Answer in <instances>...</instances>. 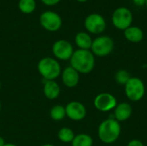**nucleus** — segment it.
<instances>
[{
	"instance_id": "f257e3e1",
	"label": "nucleus",
	"mask_w": 147,
	"mask_h": 146,
	"mask_svg": "<svg viewBox=\"0 0 147 146\" xmlns=\"http://www.w3.org/2000/svg\"><path fill=\"white\" fill-rule=\"evenodd\" d=\"M70 62L71 66L79 74H88L95 68V55L90 50L78 49L74 51Z\"/></svg>"
},
{
	"instance_id": "f03ea898",
	"label": "nucleus",
	"mask_w": 147,
	"mask_h": 146,
	"mask_svg": "<svg viewBox=\"0 0 147 146\" xmlns=\"http://www.w3.org/2000/svg\"><path fill=\"white\" fill-rule=\"evenodd\" d=\"M121 126L115 118H109L103 120L98 126L97 134L99 139L107 145L115 143L121 136Z\"/></svg>"
},
{
	"instance_id": "7ed1b4c3",
	"label": "nucleus",
	"mask_w": 147,
	"mask_h": 146,
	"mask_svg": "<svg viewBox=\"0 0 147 146\" xmlns=\"http://www.w3.org/2000/svg\"><path fill=\"white\" fill-rule=\"evenodd\" d=\"M37 69L39 73L46 81L55 80L61 75V66L57 59L51 57H45L38 62Z\"/></svg>"
},
{
	"instance_id": "20e7f679",
	"label": "nucleus",
	"mask_w": 147,
	"mask_h": 146,
	"mask_svg": "<svg viewBox=\"0 0 147 146\" xmlns=\"http://www.w3.org/2000/svg\"><path fill=\"white\" fill-rule=\"evenodd\" d=\"M124 88L127 97L132 102L140 101L146 93V86L144 82L137 77H131L128 82L125 84Z\"/></svg>"
},
{
	"instance_id": "39448f33",
	"label": "nucleus",
	"mask_w": 147,
	"mask_h": 146,
	"mask_svg": "<svg viewBox=\"0 0 147 146\" xmlns=\"http://www.w3.org/2000/svg\"><path fill=\"white\" fill-rule=\"evenodd\" d=\"M115 43L111 37L108 35H101L93 40L90 51L96 57H106L114 50Z\"/></svg>"
},
{
	"instance_id": "423d86ee",
	"label": "nucleus",
	"mask_w": 147,
	"mask_h": 146,
	"mask_svg": "<svg viewBox=\"0 0 147 146\" xmlns=\"http://www.w3.org/2000/svg\"><path fill=\"white\" fill-rule=\"evenodd\" d=\"M112 23L119 30H125L132 26L134 15L132 11L127 7H119L112 14Z\"/></svg>"
},
{
	"instance_id": "0eeeda50",
	"label": "nucleus",
	"mask_w": 147,
	"mask_h": 146,
	"mask_svg": "<svg viewBox=\"0 0 147 146\" xmlns=\"http://www.w3.org/2000/svg\"><path fill=\"white\" fill-rule=\"evenodd\" d=\"M86 30L93 34H100L105 31L107 24L104 17L97 13L90 14L84 20Z\"/></svg>"
},
{
	"instance_id": "6e6552de",
	"label": "nucleus",
	"mask_w": 147,
	"mask_h": 146,
	"mask_svg": "<svg viewBox=\"0 0 147 146\" xmlns=\"http://www.w3.org/2000/svg\"><path fill=\"white\" fill-rule=\"evenodd\" d=\"M94 106L100 112H109L114 110L118 104L117 99L110 93L102 92L98 94L94 99Z\"/></svg>"
},
{
	"instance_id": "1a4fd4ad",
	"label": "nucleus",
	"mask_w": 147,
	"mask_h": 146,
	"mask_svg": "<svg viewBox=\"0 0 147 146\" xmlns=\"http://www.w3.org/2000/svg\"><path fill=\"white\" fill-rule=\"evenodd\" d=\"M40 23L46 30L56 32L62 26V19L59 14L53 11H45L40 16Z\"/></svg>"
},
{
	"instance_id": "9d476101",
	"label": "nucleus",
	"mask_w": 147,
	"mask_h": 146,
	"mask_svg": "<svg viewBox=\"0 0 147 146\" xmlns=\"http://www.w3.org/2000/svg\"><path fill=\"white\" fill-rule=\"evenodd\" d=\"M52 52L54 57L60 60H70L74 49L72 45L65 40H59L55 41L52 47Z\"/></svg>"
},
{
	"instance_id": "9b49d317",
	"label": "nucleus",
	"mask_w": 147,
	"mask_h": 146,
	"mask_svg": "<svg viewBox=\"0 0 147 146\" xmlns=\"http://www.w3.org/2000/svg\"><path fill=\"white\" fill-rule=\"evenodd\" d=\"M66 116L74 121H80L86 116L87 110L85 106L79 102H71L65 106Z\"/></svg>"
},
{
	"instance_id": "f8f14e48",
	"label": "nucleus",
	"mask_w": 147,
	"mask_h": 146,
	"mask_svg": "<svg viewBox=\"0 0 147 146\" xmlns=\"http://www.w3.org/2000/svg\"><path fill=\"white\" fill-rule=\"evenodd\" d=\"M61 77L64 85L67 88H74L79 83V73L71 65L63 70Z\"/></svg>"
},
{
	"instance_id": "ddd939ff",
	"label": "nucleus",
	"mask_w": 147,
	"mask_h": 146,
	"mask_svg": "<svg viewBox=\"0 0 147 146\" xmlns=\"http://www.w3.org/2000/svg\"><path fill=\"white\" fill-rule=\"evenodd\" d=\"M133 114V108L127 102H121L114 109V117L119 122H123L130 119Z\"/></svg>"
},
{
	"instance_id": "4468645a",
	"label": "nucleus",
	"mask_w": 147,
	"mask_h": 146,
	"mask_svg": "<svg viewBox=\"0 0 147 146\" xmlns=\"http://www.w3.org/2000/svg\"><path fill=\"white\" fill-rule=\"evenodd\" d=\"M43 92L47 99L55 100L60 94V87L55 80L46 81L43 87Z\"/></svg>"
},
{
	"instance_id": "2eb2a0df",
	"label": "nucleus",
	"mask_w": 147,
	"mask_h": 146,
	"mask_svg": "<svg viewBox=\"0 0 147 146\" xmlns=\"http://www.w3.org/2000/svg\"><path fill=\"white\" fill-rule=\"evenodd\" d=\"M124 36L132 43H139L144 39V32L140 27L130 26L124 30Z\"/></svg>"
},
{
	"instance_id": "dca6fc26",
	"label": "nucleus",
	"mask_w": 147,
	"mask_h": 146,
	"mask_svg": "<svg viewBox=\"0 0 147 146\" xmlns=\"http://www.w3.org/2000/svg\"><path fill=\"white\" fill-rule=\"evenodd\" d=\"M93 40L86 32H79L75 36V43L79 49L90 50Z\"/></svg>"
},
{
	"instance_id": "f3484780",
	"label": "nucleus",
	"mask_w": 147,
	"mask_h": 146,
	"mask_svg": "<svg viewBox=\"0 0 147 146\" xmlns=\"http://www.w3.org/2000/svg\"><path fill=\"white\" fill-rule=\"evenodd\" d=\"M93 145V139L91 136L86 133H80L75 135L71 146H92Z\"/></svg>"
},
{
	"instance_id": "a211bd4d",
	"label": "nucleus",
	"mask_w": 147,
	"mask_h": 146,
	"mask_svg": "<svg viewBox=\"0 0 147 146\" xmlns=\"http://www.w3.org/2000/svg\"><path fill=\"white\" fill-rule=\"evenodd\" d=\"M36 8L35 0H19L18 1V9L19 10L26 15L32 14Z\"/></svg>"
},
{
	"instance_id": "6ab92c4d",
	"label": "nucleus",
	"mask_w": 147,
	"mask_h": 146,
	"mask_svg": "<svg viewBox=\"0 0 147 146\" xmlns=\"http://www.w3.org/2000/svg\"><path fill=\"white\" fill-rule=\"evenodd\" d=\"M66 116L65 107L62 105H55L50 110V117L55 121H60Z\"/></svg>"
},
{
	"instance_id": "aec40b11",
	"label": "nucleus",
	"mask_w": 147,
	"mask_h": 146,
	"mask_svg": "<svg viewBox=\"0 0 147 146\" xmlns=\"http://www.w3.org/2000/svg\"><path fill=\"white\" fill-rule=\"evenodd\" d=\"M74 137L75 133L73 130L69 127H62L58 133V138L63 143H71Z\"/></svg>"
},
{
	"instance_id": "412c9836",
	"label": "nucleus",
	"mask_w": 147,
	"mask_h": 146,
	"mask_svg": "<svg viewBox=\"0 0 147 146\" xmlns=\"http://www.w3.org/2000/svg\"><path fill=\"white\" fill-rule=\"evenodd\" d=\"M130 78H131L130 73L127 71L123 70V69L117 71L115 75V80L119 85L125 86V84L128 82V80Z\"/></svg>"
},
{
	"instance_id": "4be33fe9",
	"label": "nucleus",
	"mask_w": 147,
	"mask_h": 146,
	"mask_svg": "<svg viewBox=\"0 0 147 146\" xmlns=\"http://www.w3.org/2000/svg\"><path fill=\"white\" fill-rule=\"evenodd\" d=\"M41 2L47 6H53L58 4L60 2V0H41Z\"/></svg>"
},
{
	"instance_id": "5701e85b",
	"label": "nucleus",
	"mask_w": 147,
	"mask_h": 146,
	"mask_svg": "<svg viewBox=\"0 0 147 146\" xmlns=\"http://www.w3.org/2000/svg\"><path fill=\"white\" fill-rule=\"evenodd\" d=\"M127 146H146L139 139H133L131 140Z\"/></svg>"
},
{
	"instance_id": "b1692460",
	"label": "nucleus",
	"mask_w": 147,
	"mask_h": 146,
	"mask_svg": "<svg viewBox=\"0 0 147 146\" xmlns=\"http://www.w3.org/2000/svg\"><path fill=\"white\" fill-rule=\"evenodd\" d=\"M133 2L134 3L136 6H139V7L146 5V0H133Z\"/></svg>"
},
{
	"instance_id": "393cba45",
	"label": "nucleus",
	"mask_w": 147,
	"mask_h": 146,
	"mask_svg": "<svg viewBox=\"0 0 147 146\" xmlns=\"http://www.w3.org/2000/svg\"><path fill=\"white\" fill-rule=\"evenodd\" d=\"M5 141H4V139H3V137H1L0 136V146H4L5 145Z\"/></svg>"
},
{
	"instance_id": "a878e982",
	"label": "nucleus",
	"mask_w": 147,
	"mask_h": 146,
	"mask_svg": "<svg viewBox=\"0 0 147 146\" xmlns=\"http://www.w3.org/2000/svg\"><path fill=\"white\" fill-rule=\"evenodd\" d=\"M4 146H17L16 145H15V144H12V143H7V144H5V145Z\"/></svg>"
},
{
	"instance_id": "bb28decb",
	"label": "nucleus",
	"mask_w": 147,
	"mask_h": 146,
	"mask_svg": "<svg viewBox=\"0 0 147 146\" xmlns=\"http://www.w3.org/2000/svg\"><path fill=\"white\" fill-rule=\"evenodd\" d=\"M78 2H79V3H85V2H87L88 0H77Z\"/></svg>"
},
{
	"instance_id": "cd10ccee",
	"label": "nucleus",
	"mask_w": 147,
	"mask_h": 146,
	"mask_svg": "<svg viewBox=\"0 0 147 146\" xmlns=\"http://www.w3.org/2000/svg\"><path fill=\"white\" fill-rule=\"evenodd\" d=\"M41 146H54L53 145H52V144H45V145H43Z\"/></svg>"
},
{
	"instance_id": "c85d7f7f",
	"label": "nucleus",
	"mask_w": 147,
	"mask_h": 146,
	"mask_svg": "<svg viewBox=\"0 0 147 146\" xmlns=\"http://www.w3.org/2000/svg\"><path fill=\"white\" fill-rule=\"evenodd\" d=\"M1 86H2V84H1V81H0V90H1Z\"/></svg>"
},
{
	"instance_id": "c756f323",
	"label": "nucleus",
	"mask_w": 147,
	"mask_h": 146,
	"mask_svg": "<svg viewBox=\"0 0 147 146\" xmlns=\"http://www.w3.org/2000/svg\"><path fill=\"white\" fill-rule=\"evenodd\" d=\"M146 6L147 7V0H146Z\"/></svg>"
},
{
	"instance_id": "7c9ffc66",
	"label": "nucleus",
	"mask_w": 147,
	"mask_h": 146,
	"mask_svg": "<svg viewBox=\"0 0 147 146\" xmlns=\"http://www.w3.org/2000/svg\"><path fill=\"white\" fill-rule=\"evenodd\" d=\"M0 111H1V102H0Z\"/></svg>"
},
{
	"instance_id": "2f4dec72",
	"label": "nucleus",
	"mask_w": 147,
	"mask_h": 146,
	"mask_svg": "<svg viewBox=\"0 0 147 146\" xmlns=\"http://www.w3.org/2000/svg\"><path fill=\"white\" fill-rule=\"evenodd\" d=\"M146 146H147V145H146Z\"/></svg>"
}]
</instances>
